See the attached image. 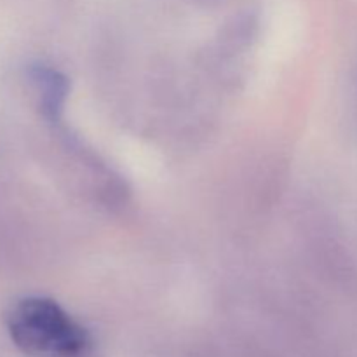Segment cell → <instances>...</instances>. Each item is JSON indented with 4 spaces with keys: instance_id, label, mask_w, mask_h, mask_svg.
<instances>
[{
    "instance_id": "cell-1",
    "label": "cell",
    "mask_w": 357,
    "mask_h": 357,
    "mask_svg": "<svg viewBox=\"0 0 357 357\" xmlns=\"http://www.w3.org/2000/svg\"><path fill=\"white\" fill-rule=\"evenodd\" d=\"M7 330L20 351L31 357H86L91 338L56 302L30 296L14 303Z\"/></svg>"
}]
</instances>
